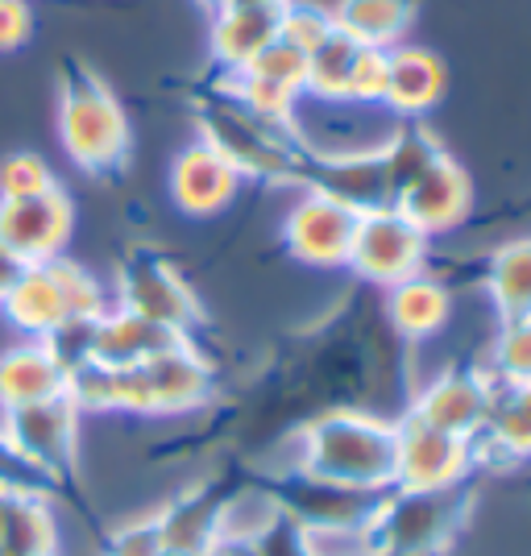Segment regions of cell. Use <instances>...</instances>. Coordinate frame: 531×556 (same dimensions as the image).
I'll return each instance as SVG.
<instances>
[{
	"label": "cell",
	"instance_id": "cell-36",
	"mask_svg": "<svg viewBox=\"0 0 531 556\" xmlns=\"http://www.w3.org/2000/svg\"><path fill=\"white\" fill-rule=\"evenodd\" d=\"M245 548H250V556H312L303 523H295L287 510H278L275 523L257 535L254 544H245Z\"/></svg>",
	"mask_w": 531,
	"mask_h": 556
},
{
	"label": "cell",
	"instance_id": "cell-38",
	"mask_svg": "<svg viewBox=\"0 0 531 556\" xmlns=\"http://www.w3.org/2000/svg\"><path fill=\"white\" fill-rule=\"evenodd\" d=\"M22 270H25V262L9 245H0V300L17 287V278H22Z\"/></svg>",
	"mask_w": 531,
	"mask_h": 556
},
{
	"label": "cell",
	"instance_id": "cell-3",
	"mask_svg": "<svg viewBox=\"0 0 531 556\" xmlns=\"http://www.w3.org/2000/svg\"><path fill=\"white\" fill-rule=\"evenodd\" d=\"M109 303L113 300L100 287V278H92L67 257H50V262L25 266L17 287L0 300V307L9 325L22 328L29 341H47L75 320H96Z\"/></svg>",
	"mask_w": 531,
	"mask_h": 556
},
{
	"label": "cell",
	"instance_id": "cell-18",
	"mask_svg": "<svg viewBox=\"0 0 531 556\" xmlns=\"http://www.w3.org/2000/svg\"><path fill=\"white\" fill-rule=\"evenodd\" d=\"M278 13L282 9H275V4H245V0H229V4L212 9V63L225 75H237L241 67H250L262 50L278 42Z\"/></svg>",
	"mask_w": 531,
	"mask_h": 556
},
{
	"label": "cell",
	"instance_id": "cell-14",
	"mask_svg": "<svg viewBox=\"0 0 531 556\" xmlns=\"http://www.w3.org/2000/svg\"><path fill=\"white\" fill-rule=\"evenodd\" d=\"M394 208L437 241V237L462 229L465 220H469L473 179H469V170L453 154L440 150L437 159L423 166L416 179H407V187L394 195Z\"/></svg>",
	"mask_w": 531,
	"mask_h": 556
},
{
	"label": "cell",
	"instance_id": "cell-24",
	"mask_svg": "<svg viewBox=\"0 0 531 556\" xmlns=\"http://www.w3.org/2000/svg\"><path fill=\"white\" fill-rule=\"evenodd\" d=\"M332 25L357 47L391 50L416 25V0H332Z\"/></svg>",
	"mask_w": 531,
	"mask_h": 556
},
{
	"label": "cell",
	"instance_id": "cell-21",
	"mask_svg": "<svg viewBox=\"0 0 531 556\" xmlns=\"http://www.w3.org/2000/svg\"><path fill=\"white\" fill-rule=\"evenodd\" d=\"M67 394V366L47 341H22L0 353V412Z\"/></svg>",
	"mask_w": 531,
	"mask_h": 556
},
{
	"label": "cell",
	"instance_id": "cell-29",
	"mask_svg": "<svg viewBox=\"0 0 531 556\" xmlns=\"http://www.w3.org/2000/svg\"><path fill=\"white\" fill-rule=\"evenodd\" d=\"M498 387H531V316L498 320L485 357L478 362Z\"/></svg>",
	"mask_w": 531,
	"mask_h": 556
},
{
	"label": "cell",
	"instance_id": "cell-41",
	"mask_svg": "<svg viewBox=\"0 0 531 556\" xmlns=\"http://www.w3.org/2000/svg\"><path fill=\"white\" fill-rule=\"evenodd\" d=\"M200 4H204V9L212 13V9H220V4H229V0H200Z\"/></svg>",
	"mask_w": 531,
	"mask_h": 556
},
{
	"label": "cell",
	"instance_id": "cell-40",
	"mask_svg": "<svg viewBox=\"0 0 531 556\" xmlns=\"http://www.w3.org/2000/svg\"><path fill=\"white\" fill-rule=\"evenodd\" d=\"M245 4H275V9H282L287 0H245Z\"/></svg>",
	"mask_w": 531,
	"mask_h": 556
},
{
	"label": "cell",
	"instance_id": "cell-42",
	"mask_svg": "<svg viewBox=\"0 0 531 556\" xmlns=\"http://www.w3.org/2000/svg\"><path fill=\"white\" fill-rule=\"evenodd\" d=\"M0 556H22V553H9V548H0Z\"/></svg>",
	"mask_w": 531,
	"mask_h": 556
},
{
	"label": "cell",
	"instance_id": "cell-2",
	"mask_svg": "<svg viewBox=\"0 0 531 556\" xmlns=\"http://www.w3.org/2000/svg\"><path fill=\"white\" fill-rule=\"evenodd\" d=\"M216 374L191 337L154 353L141 366H109V412L121 416H187L212 399Z\"/></svg>",
	"mask_w": 531,
	"mask_h": 556
},
{
	"label": "cell",
	"instance_id": "cell-31",
	"mask_svg": "<svg viewBox=\"0 0 531 556\" xmlns=\"http://www.w3.org/2000/svg\"><path fill=\"white\" fill-rule=\"evenodd\" d=\"M332 9L320 0H287L282 13H278V42L295 47L300 54L316 50L332 34Z\"/></svg>",
	"mask_w": 531,
	"mask_h": 556
},
{
	"label": "cell",
	"instance_id": "cell-8",
	"mask_svg": "<svg viewBox=\"0 0 531 556\" xmlns=\"http://www.w3.org/2000/svg\"><path fill=\"white\" fill-rule=\"evenodd\" d=\"M478 444L440 432L416 416L394 419V482L391 490H457L469 486Z\"/></svg>",
	"mask_w": 531,
	"mask_h": 556
},
{
	"label": "cell",
	"instance_id": "cell-26",
	"mask_svg": "<svg viewBox=\"0 0 531 556\" xmlns=\"http://www.w3.org/2000/svg\"><path fill=\"white\" fill-rule=\"evenodd\" d=\"M0 548L22 556H59V523L47 494H9L0 510Z\"/></svg>",
	"mask_w": 531,
	"mask_h": 556
},
{
	"label": "cell",
	"instance_id": "cell-28",
	"mask_svg": "<svg viewBox=\"0 0 531 556\" xmlns=\"http://www.w3.org/2000/svg\"><path fill=\"white\" fill-rule=\"evenodd\" d=\"M154 515H159L166 553L200 556L216 544V498L200 494V490L179 494L175 503H166V507L154 510Z\"/></svg>",
	"mask_w": 531,
	"mask_h": 556
},
{
	"label": "cell",
	"instance_id": "cell-22",
	"mask_svg": "<svg viewBox=\"0 0 531 556\" xmlns=\"http://www.w3.org/2000/svg\"><path fill=\"white\" fill-rule=\"evenodd\" d=\"M387 320L399 341L423 345V341L440 337L444 325L453 320V291L432 270H419V275L387 287Z\"/></svg>",
	"mask_w": 531,
	"mask_h": 556
},
{
	"label": "cell",
	"instance_id": "cell-7",
	"mask_svg": "<svg viewBox=\"0 0 531 556\" xmlns=\"http://www.w3.org/2000/svg\"><path fill=\"white\" fill-rule=\"evenodd\" d=\"M428 257H432V237L416 229L394 204H382V208H366L357 216L345 270L387 291L394 282L428 270Z\"/></svg>",
	"mask_w": 531,
	"mask_h": 556
},
{
	"label": "cell",
	"instance_id": "cell-17",
	"mask_svg": "<svg viewBox=\"0 0 531 556\" xmlns=\"http://www.w3.org/2000/svg\"><path fill=\"white\" fill-rule=\"evenodd\" d=\"M448 88V71L440 63L437 50L399 42L387 50V92L382 109L394 121H419L437 109Z\"/></svg>",
	"mask_w": 531,
	"mask_h": 556
},
{
	"label": "cell",
	"instance_id": "cell-5",
	"mask_svg": "<svg viewBox=\"0 0 531 556\" xmlns=\"http://www.w3.org/2000/svg\"><path fill=\"white\" fill-rule=\"evenodd\" d=\"M469 515V486L387 490L370 515L378 556H440Z\"/></svg>",
	"mask_w": 531,
	"mask_h": 556
},
{
	"label": "cell",
	"instance_id": "cell-10",
	"mask_svg": "<svg viewBox=\"0 0 531 556\" xmlns=\"http://www.w3.org/2000/svg\"><path fill=\"white\" fill-rule=\"evenodd\" d=\"M113 303L125 307V312H138V316L154 320V325L170 328V332H179V337H191L195 325L204 320L191 282L159 254L125 257V266L116 275Z\"/></svg>",
	"mask_w": 531,
	"mask_h": 556
},
{
	"label": "cell",
	"instance_id": "cell-30",
	"mask_svg": "<svg viewBox=\"0 0 531 556\" xmlns=\"http://www.w3.org/2000/svg\"><path fill=\"white\" fill-rule=\"evenodd\" d=\"M278 510L282 507H278L270 486L237 490L232 498L216 503V540L220 544H254L257 535L278 519Z\"/></svg>",
	"mask_w": 531,
	"mask_h": 556
},
{
	"label": "cell",
	"instance_id": "cell-25",
	"mask_svg": "<svg viewBox=\"0 0 531 556\" xmlns=\"http://www.w3.org/2000/svg\"><path fill=\"white\" fill-rule=\"evenodd\" d=\"M482 287L498 320L531 316V237H510L490 254Z\"/></svg>",
	"mask_w": 531,
	"mask_h": 556
},
{
	"label": "cell",
	"instance_id": "cell-32",
	"mask_svg": "<svg viewBox=\"0 0 531 556\" xmlns=\"http://www.w3.org/2000/svg\"><path fill=\"white\" fill-rule=\"evenodd\" d=\"M54 184V170L47 166V159L17 150L0 163V200H22V195H42Z\"/></svg>",
	"mask_w": 531,
	"mask_h": 556
},
{
	"label": "cell",
	"instance_id": "cell-37",
	"mask_svg": "<svg viewBox=\"0 0 531 556\" xmlns=\"http://www.w3.org/2000/svg\"><path fill=\"white\" fill-rule=\"evenodd\" d=\"M29 38V4L25 0H0V50L22 47Z\"/></svg>",
	"mask_w": 531,
	"mask_h": 556
},
{
	"label": "cell",
	"instance_id": "cell-19",
	"mask_svg": "<svg viewBox=\"0 0 531 556\" xmlns=\"http://www.w3.org/2000/svg\"><path fill=\"white\" fill-rule=\"evenodd\" d=\"M275 490L278 507L287 510L303 528H337V523H366L374 515V503L382 494H362V490L332 486L307 473H282Z\"/></svg>",
	"mask_w": 531,
	"mask_h": 556
},
{
	"label": "cell",
	"instance_id": "cell-15",
	"mask_svg": "<svg viewBox=\"0 0 531 556\" xmlns=\"http://www.w3.org/2000/svg\"><path fill=\"white\" fill-rule=\"evenodd\" d=\"M71 232H75V208L63 187L22 200H0V245H9L25 266L63 257Z\"/></svg>",
	"mask_w": 531,
	"mask_h": 556
},
{
	"label": "cell",
	"instance_id": "cell-20",
	"mask_svg": "<svg viewBox=\"0 0 531 556\" xmlns=\"http://www.w3.org/2000/svg\"><path fill=\"white\" fill-rule=\"evenodd\" d=\"M175 341H184V337L170 332V328L154 325V320H146L138 312H125V307L109 303L92 320L88 353H92V362L116 370V366H141V362H150L154 353L170 349Z\"/></svg>",
	"mask_w": 531,
	"mask_h": 556
},
{
	"label": "cell",
	"instance_id": "cell-13",
	"mask_svg": "<svg viewBox=\"0 0 531 556\" xmlns=\"http://www.w3.org/2000/svg\"><path fill=\"white\" fill-rule=\"evenodd\" d=\"M303 75H307V59L300 50L287 42H270L250 67L225 75L229 79L225 96L270 125H291L303 104Z\"/></svg>",
	"mask_w": 531,
	"mask_h": 556
},
{
	"label": "cell",
	"instance_id": "cell-35",
	"mask_svg": "<svg viewBox=\"0 0 531 556\" xmlns=\"http://www.w3.org/2000/svg\"><path fill=\"white\" fill-rule=\"evenodd\" d=\"M382 92H387V50L362 47L353 63V79H349V104L382 109Z\"/></svg>",
	"mask_w": 531,
	"mask_h": 556
},
{
	"label": "cell",
	"instance_id": "cell-16",
	"mask_svg": "<svg viewBox=\"0 0 531 556\" xmlns=\"http://www.w3.org/2000/svg\"><path fill=\"white\" fill-rule=\"evenodd\" d=\"M241 187H245V175L204 138L187 141L170 163V200L184 216H195V220L220 216L241 195Z\"/></svg>",
	"mask_w": 531,
	"mask_h": 556
},
{
	"label": "cell",
	"instance_id": "cell-34",
	"mask_svg": "<svg viewBox=\"0 0 531 556\" xmlns=\"http://www.w3.org/2000/svg\"><path fill=\"white\" fill-rule=\"evenodd\" d=\"M312 556H378L370 519L366 523H337V528H303Z\"/></svg>",
	"mask_w": 531,
	"mask_h": 556
},
{
	"label": "cell",
	"instance_id": "cell-4",
	"mask_svg": "<svg viewBox=\"0 0 531 556\" xmlns=\"http://www.w3.org/2000/svg\"><path fill=\"white\" fill-rule=\"evenodd\" d=\"M59 141L67 159L92 175H113L129 159V116L104 79L71 67L59 92Z\"/></svg>",
	"mask_w": 531,
	"mask_h": 556
},
{
	"label": "cell",
	"instance_id": "cell-6",
	"mask_svg": "<svg viewBox=\"0 0 531 556\" xmlns=\"http://www.w3.org/2000/svg\"><path fill=\"white\" fill-rule=\"evenodd\" d=\"M200 138L212 141L245 179H295L307 184V163L312 154L303 150L295 125H270L262 116L245 113L237 100H220V109L200 121Z\"/></svg>",
	"mask_w": 531,
	"mask_h": 556
},
{
	"label": "cell",
	"instance_id": "cell-12",
	"mask_svg": "<svg viewBox=\"0 0 531 556\" xmlns=\"http://www.w3.org/2000/svg\"><path fill=\"white\" fill-rule=\"evenodd\" d=\"M490 403H494V378L482 366H444L432 378H423L407 416L478 444Z\"/></svg>",
	"mask_w": 531,
	"mask_h": 556
},
{
	"label": "cell",
	"instance_id": "cell-23",
	"mask_svg": "<svg viewBox=\"0 0 531 556\" xmlns=\"http://www.w3.org/2000/svg\"><path fill=\"white\" fill-rule=\"evenodd\" d=\"M485 453L494 462L523 465L531 462V387H498L494 382V403L478 437V462Z\"/></svg>",
	"mask_w": 531,
	"mask_h": 556
},
{
	"label": "cell",
	"instance_id": "cell-27",
	"mask_svg": "<svg viewBox=\"0 0 531 556\" xmlns=\"http://www.w3.org/2000/svg\"><path fill=\"white\" fill-rule=\"evenodd\" d=\"M362 47L332 29L316 50H307V75H303V100L316 104H349V79H353V63H357Z\"/></svg>",
	"mask_w": 531,
	"mask_h": 556
},
{
	"label": "cell",
	"instance_id": "cell-1",
	"mask_svg": "<svg viewBox=\"0 0 531 556\" xmlns=\"http://www.w3.org/2000/svg\"><path fill=\"white\" fill-rule=\"evenodd\" d=\"M287 473H307L332 486L387 494L394 482V419L362 407L320 412L295 432Z\"/></svg>",
	"mask_w": 531,
	"mask_h": 556
},
{
	"label": "cell",
	"instance_id": "cell-39",
	"mask_svg": "<svg viewBox=\"0 0 531 556\" xmlns=\"http://www.w3.org/2000/svg\"><path fill=\"white\" fill-rule=\"evenodd\" d=\"M200 556H250V548H245V544H220V540H216L208 553H200Z\"/></svg>",
	"mask_w": 531,
	"mask_h": 556
},
{
	"label": "cell",
	"instance_id": "cell-33",
	"mask_svg": "<svg viewBox=\"0 0 531 556\" xmlns=\"http://www.w3.org/2000/svg\"><path fill=\"white\" fill-rule=\"evenodd\" d=\"M162 553H166V544H162V528L154 510L138 515V519H125L100 544V556H162Z\"/></svg>",
	"mask_w": 531,
	"mask_h": 556
},
{
	"label": "cell",
	"instance_id": "cell-11",
	"mask_svg": "<svg viewBox=\"0 0 531 556\" xmlns=\"http://www.w3.org/2000/svg\"><path fill=\"white\" fill-rule=\"evenodd\" d=\"M79 419L84 416L75 412V403H71L67 394H59V399H47V403L0 412V437L25 465H34L38 473H47L50 482H54L75 462Z\"/></svg>",
	"mask_w": 531,
	"mask_h": 556
},
{
	"label": "cell",
	"instance_id": "cell-9",
	"mask_svg": "<svg viewBox=\"0 0 531 556\" xmlns=\"http://www.w3.org/2000/svg\"><path fill=\"white\" fill-rule=\"evenodd\" d=\"M357 216L362 212L337 200L332 191L303 187L300 200L291 204L287 220H282V245L295 262L312 266V270H345Z\"/></svg>",
	"mask_w": 531,
	"mask_h": 556
}]
</instances>
